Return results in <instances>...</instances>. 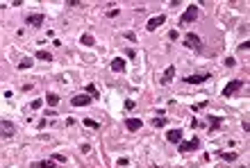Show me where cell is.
I'll return each instance as SVG.
<instances>
[{
    "mask_svg": "<svg viewBox=\"0 0 250 168\" xmlns=\"http://www.w3.org/2000/svg\"><path fill=\"white\" fill-rule=\"evenodd\" d=\"M32 64H34V59H21L18 62V71H27V68H32Z\"/></svg>",
    "mask_w": 250,
    "mask_h": 168,
    "instance_id": "obj_14",
    "label": "cell"
},
{
    "mask_svg": "<svg viewBox=\"0 0 250 168\" xmlns=\"http://www.w3.org/2000/svg\"><path fill=\"white\" fill-rule=\"evenodd\" d=\"M36 59H41V62H50L52 55L48 52V50H39V52H36Z\"/></svg>",
    "mask_w": 250,
    "mask_h": 168,
    "instance_id": "obj_16",
    "label": "cell"
},
{
    "mask_svg": "<svg viewBox=\"0 0 250 168\" xmlns=\"http://www.w3.org/2000/svg\"><path fill=\"white\" fill-rule=\"evenodd\" d=\"M46 102L50 105V107H55L57 102H59V95H55V93H48V95H46Z\"/></svg>",
    "mask_w": 250,
    "mask_h": 168,
    "instance_id": "obj_18",
    "label": "cell"
},
{
    "mask_svg": "<svg viewBox=\"0 0 250 168\" xmlns=\"http://www.w3.org/2000/svg\"><path fill=\"white\" fill-rule=\"evenodd\" d=\"M91 100H93L91 95H73V98H71V105H73V107H86Z\"/></svg>",
    "mask_w": 250,
    "mask_h": 168,
    "instance_id": "obj_8",
    "label": "cell"
},
{
    "mask_svg": "<svg viewBox=\"0 0 250 168\" xmlns=\"http://www.w3.org/2000/svg\"><path fill=\"white\" fill-rule=\"evenodd\" d=\"M220 157H223L225 161H234L236 157H239V152H220Z\"/></svg>",
    "mask_w": 250,
    "mask_h": 168,
    "instance_id": "obj_20",
    "label": "cell"
},
{
    "mask_svg": "<svg viewBox=\"0 0 250 168\" xmlns=\"http://www.w3.org/2000/svg\"><path fill=\"white\" fill-rule=\"evenodd\" d=\"M25 21H27V25H30V27H39V25L43 23V14H30Z\"/></svg>",
    "mask_w": 250,
    "mask_h": 168,
    "instance_id": "obj_9",
    "label": "cell"
},
{
    "mask_svg": "<svg viewBox=\"0 0 250 168\" xmlns=\"http://www.w3.org/2000/svg\"><path fill=\"white\" fill-rule=\"evenodd\" d=\"M125 127H128L130 132H137V130L143 127V123L139 121V118H128V121H125Z\"/></svg>",
    "mask_w": 250,
    "mask_h": 168,
    "instance_id": "obj_10",
    "label": "cell"
},
{
    "mask_svg": "<svg viewBox=\"0 0 250 168\" xmlns=\"http://www.w3.org/2000/svg\"><path fill=\"white\" fill-rule=\"evenodd\" d=\"M168 39H173V41L177 39V32H175V30H171V32H168Z\"/></svg>",
    "mask_w": 250,
    "mask_h": 168,
    "instance_id": "obj_26",
    "label": "cell"
},
{
    "mask_svg": "<svg viewBox=\"0 0 250 168\" xmlns=\"http://www.w3.org/2000/svg\"><path fill=\"white\" fill-rule=\"evenodd\" d=\"M80 41H82V46H93V43H95V39H93L91 34H82Z\"/></svg>",
    "mask_w": 250,
    "mask_h": 168,
    "instance_id": "obj_19",
    "label": "cell"
},
{
    "mask_svg": "<svg viewBox=\"0 0 250 168\" xmlns=\"http://www.w3.org/2000/svg\"><path fill=\"white\" fill-rule=\"evenodd\" d=\"M209 125H211V132H216L218 127H220V118H216V116H209Z\"/></svg>",
    "mask_w": 250,
    "mask_h": 168,
    "instance_id": "obj_17",
    "label": "cell"
},
{
    "mask_svg": "<svg viewBox=\"0 0 250 168\" xmlns=\"http://www.w3.org/2000/svg\"><path fill=\"white\" fill-rule=\"evenodd\" d=\"M152 125H155V127H164V125H166V118H161V116H157L155 121H152Z\"/></svg>",
    "mask_w": 250,
    "mask_h": 168,
    "instance_id": "obj_22",
    "label": "cell"
},
{
    "mask_svg": "<svg viewBox=\"0 0 250 168\" xmlns=\"http://www.w3.org/2000/svg\"><path fill=\"white\" fill-rule=\"evenodd\" d=\"M86 93H89L91 98H95V95H98V91H95V86H93V84H86Z\"/></svg>",
    "mask_w": 250,
    "mask_h": 168,
    "instance_id": "obj_23",
    "label": "cell"
},
{
    "mask_svg": "<svg viewBox=\"0 0 250 168\" xmlns=\"http://www.w3.org/2000/svg\"><path fill=\"white\" fill-rule=\"evenodd\" d=\"M198 14H200L198 5H189V7L184 9V14L180 16V25H189V23H193L196 18H198Z\"/></svg>",
    "mask_w": 250,
    "mask_h": 168,
    "instance_id": "obj_1",
    "label": "cell"
},
{
    "mask_svg": "<svg viewBox=\"0 0 250 168\" xmlns=\"http://www.w3.org/2000/svg\"><path fill=\"white\" fill-rule=\"evenodd\" d=\"M52 161H59L62 164V161H66V157L64 154H52Z\"/></svg>",
    "mask_w": 250,
    "mask_h": 168,
    "instance_id": "obj_24",
    "label": "cell"
},
{
    "mask_svg": "<svg viewBox=\"0 0 250 168\" xmlns=\"http://www.w3.org/2000/svg\"><path fill=\"white\" fill-rule=\"evenodd\" d=\"M209 73H200V75H189V77H184V82L187 84H203V82H207L209 80Z\"/></svg>",
    "mask_w": 250,
    "mask_h": 168,
    "instance_id": "obj_6",
    "label": "cell"
},
{
    "mask_svg": "<svg viewBox=\"0 0 250 168\" xmlns=\"http://www.w3.org/2000/svg\"><path fill=\"white\" fill-rule=\"evenodd\" d=\"M84 125H86V127H91V130H98V127H100L95 121H91V118H84Z\"/></svg>",
    "mask_w": 250,
    "mask_h": 168,
    "instance_id": "obj_21",
    "label": "cell"
},
{
    "mask_svg": "<svg viewBox=\"0 0 250 168\" xmlns=\"http://www.w3.org/2000/svg\"><path fill=\"white\" fill-rule=\"evenodd\" d=\"M161 23H166V16H164V14H159V16H155V18H150V21L146 23V30H148V32H152V30H157Z\"/></svg>",
    "mask_w": 250,
    "mask_h": 168,
    "instance_id": "obj_7",
    "label": "cell"
},
{
    "mask_svg": "<svg viewBox=\"0 0 250 168\" xmlns=\"http://www.w3.org/2000/svg\"><path fill=\"white\" fill-rule=\"evenodd\" d=\"M182 43H184L187 48H191V50H203V41H200V36L198 34H193V32H189L187 36H184V41H182Z\"/></svg>",
    "mask_w": 250,
    "mask_h": 168,
    "instance_id": "obj_2",
    "label": "cell"
},
{
    "mask_svg": "<svg viewBox=\"0 0 250 168\" xmlns=\"http://www.w3.org/2000/svg\"><path fill=\"white\" fill-rule=\"evenodd\" d=\"M123 68H125V59H114V62H111V71L121 73Z\"/></svg>",
    "mask_w": 250,
    "mask_h": 168,
    "instance_id": "obj_13",
    "label": "cell"
},
{
    "mask_svg": "<svg viewBox=\"0 0 250 168\" xmlns=\"http://www.w3.org/2000/svg\"><path fill=\"white\" fill-rule=\"evenodd\" d=\"M173 77H175V66H168L166 71H164V77H161V84H168Z\"/></svg>",
    "mask_w": 250,
    "mask_h": 168,
    "instance_id": "obj_12",
    "label": "cell"
},
{
    "mask_svg": "<svg viewBox=\"0 0 250 168\" xmlns=\"http://www.w3.org/2000/svg\"><path fill=\"white\" fill-rule=\"evenodd\" d=\"M125 39H128V41H134V39H137V34H134V32H128V34H125Z\"/></svg>",
    "mask_w": 250,
    "mask_h": 168,
    "instance_id": "obj_25",
    "label": "cell"
},
{
    "mask_svg": "<svg viewBox=\"0 0 250 168\" xmlns=\"http://www.w3.org/2000/svg\"><path fill=\"white\" fill-rule=\"evenodd\" d=\"M16 134V125L12 121H0V136L3 139H9V136Z\"/></svg>",
    "mask_w": 250,
    "mask_h": 168,
    "instance_id": "obj_3",
    "label": "cell"
},
{
    "mask_svg": "<svg viewBox=\"0 0 250 168\" xmlns=\"http://www.w3.org/2000/svg\"><path fill=\"white\" fill-rule=\"evenodd\" d=\"M234 64H236V62H234V59H225V66H227V68H232Z\"/></svg>",
    "mask_w": 250,
    "mask_h": 168,
    "instance_id": "obj_27",
    "label": "cell"
},
{
    "mask_svg": "<svg viewBox=\"0 0 250 168\" xmlns=\"http://www.w3.org/2000/svg\"><path fill=\"white\" fill-rule=\"evenodd\" d=\"M32 168H55V161H52V159H50V161H34Z\"/></svg>",
    "mask_w": 250,
    "mask_h": 168,
    "instance_id": "obj_15",
    "label": "cell"
},
{
    "mask_svg": "<svg viewBox=\"0 0 250 168\" xmlns=\"http://www.w3.org/2000/svg\"><path fill=\"white\" fill-rule=\"evenodd\" d=\"M241 86H243V82H241V80H232V82H227V84H225V89H223V95H225V98L234 95Z\"/></svg>",
    "mask_w": 250,
    "mask_h": 168,
    "instance_id": "obj_4",
    "label": "cell"
},
{
    "mask_svg": "<svg viewBox=\"0 0 250 168\" xmlns=\"http://www.w3.org/2000/svg\"><path fill=\"white\" fill-rule=\"evenodd\" d=\"M200 148V139L193 136L191 141H180V152H189V150H198Z\"/></svg>",
    "mask_w": 250,
    "mask_h": 168,
    "instance_id": "obj_5",
    "label": "cell"
},
{
    "mask_svg": "<svg viewBox=\"0 0 250 168\" xmlns=\"http://www.w3.org/2000/svg\"><path fill=\"white\" fill-rule=\"evenodd\" d=\"M166 141H168V143H180V141H182V130H171V132H166Z\"/></svg>",
    "mask_w": 250,
    "mask_h": 168,
    "instance_id": "obj_11",
    "label": "cell"
}]
</instances>
